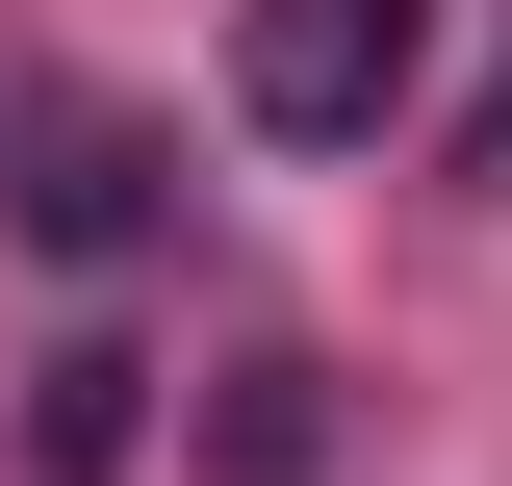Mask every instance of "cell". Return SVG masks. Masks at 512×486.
<instances>
[{
  "label": "cell",
  "instance_id": "cell-3",
  "mask_svg": "<svg viewBox=\"0 0 512 486\" xmlns=\"http://www.w3.org/2000/svg\"><path fill=\"white\" fill-rule=\"evenodd\" d=\"M333 461V410H308V359H231V486H308Z\"/></svg>",
  "mask_w": 512,
  "mask_h": 486
},
{
  "label": "cell",
  "instance_id": "cell-4",
  "mask_svg": "<svg viewBox=\"0 0 512 486\" xmlns=\"http://www.w3.org/2000/svg\"><path fill=\"white\" fill-rule=\"evenodd\" d=\"M26 461H52V486H103V461H128V359H52V410H26Z\"/></svg>",
  "mask_w": 512,
  "mask_h": 486
},
{
  "label": "cell",
  "instance_id": "cell-2",
  "mask_svg": "<svg viewBox=\"0 0 512 486\" xmlns=\"http://www.w3.org/2000/svg\"><path fill=\"white\" fill-rule=\"evenodd\" d=\"M26 231L52 256H154V128L128 103H26Z\"/></svg>",
  "mask_w": 512,
  "mask_h": 486
},
{
  "label": "cell",
  "instance_id": "cell-1",
  "mask_svg": "<svg viewBox=\"0 0 512 486\" xmlns=\"http://www.w3.org/2000/svg\"><path fill=\"white\" fill-rule=\"evenodd\" d=\"M410 77H436V0H231V103L282 154H384Z\"/></svg>",
  "mask_w": 512,
  "mask_h": 486
},
{
  "label": "cell",
  "instance_id": "cell-5",
  "mask_svg": "<svg viewBox=\"0 0 512 486\" xmlns=\"http://www.w3.org/2000/svg\"><path fill=\"white\" fill-rule=\"evenodd\" d=\"M461 180H512V77H487V128H461Z\"/></svg>",
  "mask_w": 512,
  "mask_h": 486
}]
</instances>
